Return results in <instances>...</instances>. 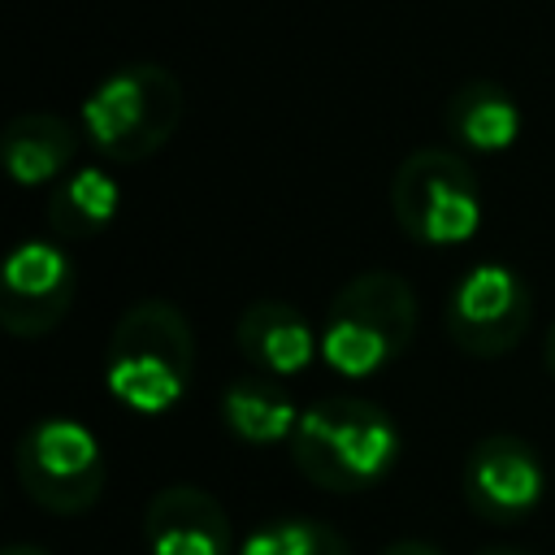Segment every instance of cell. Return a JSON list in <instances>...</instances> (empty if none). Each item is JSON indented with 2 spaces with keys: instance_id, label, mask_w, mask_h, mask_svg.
<instances>
[{
  "instance_id": "obj_20",
  "label": "cell",
  "mask_w": 555,
  "mask_h": 555,
  "mask_svg": "<svg viewBox=\"0 0 555 555\" xmlns=\"http://www.w3.org/2000/svg\"><path fill=\"white\" fill-rule=\"evenodd\" d=\"M481 555H533V551H516V546H494V551H481Z\"/></svg>"
},
{
  "instance_id": "obj_11",
  "label": "cell",
  "mask_w": 555,
  "mask_h": 555,
  "mask_svg": "<svg viewBox=\"0 0 555 555\" xmlns=\"http://www.w3.org/2000/svg\"><path fill=\"white\" fill-rule=\"evenodd\" d=\"M234 343L264 377H295L321 356V334L286 299H251L238 312Z\"/></svg>"
},
{
  "instance_id": "obj_17",
  "label": "cell",
  "mask_w": 555,
  "mask_h": 555,
  "mask_svg": "<svg viewBox=\"0 0 555 555\" xmlns=\"http://www.w3.org/2000/svg\"><path fill=\"white\" fill-rule=\"evenodd\" d=\"M377 555H442V551H438V546H429V542H421V538H399V542L382 546Z\"/></svg>"
},
{
  "instance_id": "obj_14",
  "label": "cell",
  "mask_w": 555,
  "mask_h": 555,
  "mask_svg": "<svg viewBox=\"0 0 555 555\" xmlns=\"http://www.w3.org/2000/svg\"><path fill=\"white\" fill-rule=\"evenodd\" d=\"M299 408L291 399V390L273 377H234L221 395V425L251 447H273V442H291L295 425H299Z\"/></svg>"
},
{
  "instance_id": "obj_12",
  "label": "cell",
  "mask_w": 555,
  "mask_h": 555,
  "mask_svg": "<svg viewBox=\"0 0 555 555\" xmlns=\"http://www.w3.org/2000/svg\"><path fill=\"white\" fill-rule=\"evenodd\" d=\"M4 169L17 186H56L69 169H78V134L56 113H22L4 126L0 139Z\"/></svg>"
},
{
  "instance_id": "obj_16",
  "label": "cell",
  "mask_w": 555,
  "mask_h": 555,
  "mask_svg": "<svg viewBox=\"0 0 555 555\" xmlns=\"http://www.w3.org/2000/svg\"><path fill=\"white\" fill-rule=\"evenodd\" d=\"M238 555H351L347 538L325 525V520H308V516H282L260 525Z\"/></svg>"
},
{
  "instance_id": "obj_13",
  "label": "cell",
  "mask_w": 555,
  "mask_h": 555,
  "mask_svg": "<svg viewBox=\"0 0 555 555\" xmlns=\"http://www.w3.org/2000/svg\"><path fill=\"white\" fill-rule=\"evenodd\" d=\"M442 126L460 152L494 156L520 139V104L507 95V87L490 78H473L451 91L442 108Z\"/></svg>"
},
{
  "instance_id": "obj_1",
  "label": "cell",
  "mask_w": 555,
  "mask_h": 555,
  "mask_svg": "<svg viewBox=\"0 0 555 555\" xmlns=\"http://www.w3.org/2000/svg\"><path fill=\"white\" fill-rule=\"evenodd\" d=\"M191 373L195 334L178 304L139 299L117 317L104 343V386L121 408L139 416H160L182 403Z\"/></svg>"
},
{
  "instance_id": "obj_9",
  "label": "cell",
  "mask_w": 555,
  "mask_h": 555,
  "mask_svg": "<svg viewBox=\"0 0 555 555\" xmlns=\"http://www.w3.org/2000/svg\"><path fill=\"white\" fill-rule=\"evenodd\" d=\"M74 264L48 238H26L9 251L0 278V325L13 338L52 334L74 308Z\"/></svg>"
},
{
  "instance_id": "obj_8",
  "label": "cell",
  "mask_w": 555,
  "mask_h": 555,
  "mask_svg": "<svg viewBox=\"0 0 555 555\" xmlns=\"http://www.w3.org/2000/svg\"><path fill=\"white\" fill-rule=\"evenodd\" d=\"M460 494L473 516L490 525H516L542 503L546 473L538 451L520 434H486L464 455Z\"/></svg>"
},
{
  "instance_id": "obj_5",
  "label": "cell",
  "mask_w": 555,
  "mask_h": 555,
  "mask_svg": "<svg viewBox=\"0 0 555 555\" xmlns=\"http://www.w3.org/2000/svg\"><path fill=\"white\" fill-rule=\"evenodd\" d=\"M395 225L425 247H460L481 225V186L473 165L451 147H416L390 178Z\"/></svg>"
},
{
  "instance_id": "obj_3",
  "label": "cell",
  "mask_w": 555,
  "mask_h": 555,
  "mask_svg": "<svg viewBox=\"0 0 555 555\" xmlns=\"http://www.w3.org/2000/svg\"><path fill=\"white\" fill-rule=\"evenodd\" d=\"M416 334V291L390 269H364L338 286L321 321V360L343 377H373Z\"/></svg>"
},
{
  "instance_id": "obj_10",
  "label": "cell",
  "mask_w": 555,
  "mask_h": 555,
  "mask_svg": "<svg viewBox=\"0 0 555 555\" xmlns=\"http://www.w3.org/2000/svg\"><path fill=\"white\" fill-rule=\"evenodd\" d=\"M143 538L152 555H234L225 507L199 486H165L143 507Z\"/></svg>"
},
{
  "instance_id": "obj_18",
  "label": "cell",
  "mask_w": 555,
  "mask_h": 555,
  "mask_svg": "<svg viewBox=\"0 0 555 555\" xmlns=\"http://www.w3.org/2000/svg\"><path fill=\"white\" fill-rule=\"evenodd\" d=\"M542 356H546V373L555 377V325L546 330V343H542Z\"/></svg>"
},
{
  "instance_id": "obj_7",
  "label": "cell",
  "mask_w": 555,
  "mask_h": 555,
  "mask_svg": "<svg viewBox=\"0 0 555 555\" xmlns=\"http://www.w3.org/2000/svg\"><path fill=\"white\" fill-rule=\"evenodd\" d=\"M442 321H447V338L464 356L499 360L512 347H520V338L533 325L529 282L499 260H481L451 282Z\"/></svg>"
},
{
  "instance_id": "obj_19",
  "label": "cell",
  "mask_w": 555,
  "mask_h": 555,
  "mask_svg": "<svg viewBox=\"0 0 555 555\" xmlns=\"http://www.w3.org/2000/svg\"><path fill=\"white\" fill-rule=\"evenodd\" d=\"M0 555H48L43 546H30V542H13V546H4Z\"/></svg>"
},
{
  "instance_id": "obj_4",
  "label": "cell",
  "mask_w": 555,
  "mask_h": 555,
  "mask_svg": "<svg viewBox=\"0 0 555 555\" xmlns=\"http://www.w3.org/2000/svg\"><path fill=\"white\" fill-rule=\"evenodd\" d=\"M182 121V82L156 61H130L100 78L82 100L87 143L117 165L156 156Z\"/></svg>"
},
{
  "instance_id": "obj_15",
  "label": "cell",
  "mask_w": 555,
  "mask_h": 555,
  "mask_svg": "<svg viewBox=\"0 0 555 555\" xmlns=\"http://www.w3.org/2000/svg\"><path fill=\"white\" fill-rule=\"evenodd\" d=\"M117 208H121L117 182L100 165H78L52 186L48 225L56 238H95L113 225Z\"/></svg>"
},
{
  "instance_id": "obj_6",
  "label": "cell",
  "mask_w": 555,
  "mask_h": 555,
  "mask_svg": "<svg viewBox=\"0 0 555 555\" xmlns=\"http://www.w3.org/2000/svg\"><path fill=\"white\" fill-rule=\"evenodd\" d=\"M22 494L48 516H82L104 494L108 468L95 434L69 416H43L26 425L13 451Z\"/></svg>"
},
{
  "instance_id": "obj_2",
  "label": "cell",
  "mask_w": 555,
  "mask_h": 555,
  "mask_svg": "<svg viewBox=\"0 0 555 555\" xmlns=\"http://www.w3.org/2000/svg\"><path fill=\"white\" fill-rule=\"evenodd\" d=\"M291 460L304 481L330 494H360L395 468L399 429L386 408L356 395H330L304 408L291 434Z\"/></svg>"
}]
</instances>
